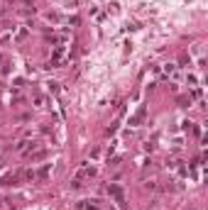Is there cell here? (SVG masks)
Listing matches in <instances>:
<instances>
[{"mask_svg": "<svg viewBox=\"0 0 208 210\" xmlns=\"http://www.w3.org/2000/svg\"><path fill=\"white\" fill-rule=\"evenodd\" d=\"M79 208H83V210H98V203L96 200H81Z\"/></svg>", "mask_w": 208, "mask_h": 210, "instance_id": "1", "label": "cell"}]
</instances>
